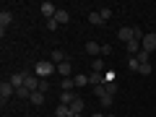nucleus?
I'll return each mask as SVG.
<instances>
[{
  "mask_svg": "<svg viewBox=\"0 0 156 117\" xmlns=\"http://www.w3.org/2000/svg\"><path fill=\"white\" fill-rule=\"evenodd\" d=\"M52 73H57V65L52 60H39L34 65V76H39V78H50Z\"/></svg>",
  "mask_w": 156,
  "mask_h": 117,
  "instance_id": "1",
  "label": "nucleus"
},
{
  "mask_svg": "<svg viewBox=\"0 0 156 117\" xmlns=\"http://www.w3.org/2000/svg\"><path fill=\"white\" fill-rule=\"evenodd\" d=\"M140 50H146V52H154L156 50V34L154 31H146L143 42H140Z\"/></svg>",
  "mask_w": 156,
  "mask_h": 117,
  "instance_id": "2",
  "label": "nucleus"
},
{
  "mask_svg": "<svg viewBox=\"0 0 156 117\" xmlns=\"http://www.w3.org/2000/svg\"><path fill=\"white\" fill-rule=\"evenodd\" d=\"M11 96H16V89H13L11 83H5V81H3V83H0V101L5 104V101L11 99Z\"/></svg>",
  "mask_w": 156,
  "mask_h": 117,
  "instance_id": "3",
  "label": "nucleus"
},
{
  "mask_svg": "<svg viewBox=\"0 0 156 117\" xmlns=\"http://www.w3.org/2000/svg\"><path fill=\"white\" fill-rule=\"evenodd\" d=\"M11 23H13V13L11 11H3V13H0V34H3V37H5V29L11 26Z\"/></svg>",
  "mask_w": 156,
  "mask_h": 117,
  "instance_id": "4",
  "label": "nucleus"
},
{
  "mask_svg": "<svg viewBox=\"0 0 156 117\" xmlns=\"http://www.w3.org/2000/svg\"><path fill=\"white\" fill-rule=\"evenodd\" d=\"M23 81H26V73H23V70H18V73H13V76H11V81H8V83H11L13 86V89H23Z\"/></svg>",
  "mask_w": 156,
  "mask_h": 117,
  "instance_id": "5",
  "label": "nucleus"
},
{
  "mask_svg": "<svg viewBox=\"0 0 156 117\" xmlns=\"http://www.w3.org/2000/svg\"><path fill=\"white\" fill-rule=\"evenodd\" d=\"M133 34H135V26H122V29H120V31H117V39L128 44L130 39H133Z\"/></svg>",
  "mask_w": 156,
  "mask_h": 117,
  "instance_id": "6",
  "label": "nucleus"
},
{
  "mask_svg": "<svg viewBox=\"0 0 156 117\" xmlns=\"http://www.w3.org/2000/svg\"><path fill=\"white\" fill-rule=\"evenodd\" d=\"M39 81H42L39 76H31V73H26V81H23V86H26V89L34 94V91H39Z\"/></svg>",
  "mask_w": 156,
  "mask_h": 117,
  "instance_id": "7",
  "label": "nucleus"
},
{
  "mask_svg": "<svg viewBox=\"0 0 156 117\" xmlns=\"http://www.w3.org/2000/svg\"><path fill=\"white\" fill-rule=\"evenodd\" d=\"M55 13H57V5H55V3H50V0H47V3H42V16H44L47 21H50V18H55Z\"/></svg>",
  "mask_w": 156,
  "mask_h": 117,
  "instance_id": "8",
  "label": "nucleus"
},
{
  "mask_svg": "<svg viewBox=\"0 0 156 117\" xmlns=\"http://www.w3.org/2000/svg\"><path fill=\"white\" fill-rule=\"evenodd\" d=\"M76 99H78V96H76V91H60V104L70 107V104H73Z\"/></svg>",
  "mask_w": 156,
  "mask_h": 117,
  "instance_id": "9",
  "label": "nucleus"
},
{
  "mask_svg": "<svg viewBox=\"0 0 156 117\" xmlns=\"http://www.w3.org/2000/svg\"><path fill=\"white\" fill-rule=\"evenodd\" d=\"M83 109H86V101L81 99V96H78V99H76V101L70 104V112H73V115H81Z\"/></svg>",
  "mask_w": 156,
  "mask_h": 117,
  "instance_id": "10",
  "label": "nucleus"
},
{
  "mask_svg": "<svg viewBox=\"0 0 156 117\" xmlns=\"http://www.w3.org/2000/svg\"><path fill=\"white\" fill-rule=\"evenodd\" d=\"M70 70H73V68H70V60H65V62L57 65V73H60L62 78H70Z\"/></svg>",
  "mask_w": 156,
  "mask_h": 117,
  "instance_id": "11",
  "label": "nucleus"
},
{
  "mask_svg": "<svg viewBox=\"0 0 156 117\" xmlns=\"http://www.w3.org/2000/svg\"><path fill=\"white\" fill-rule=\"evenodd\" d=\"M86 52H89V55H101V44H96V42H91V39H89V42H86Z\"/></svg>",
  "mask_w": 156,
  "mask_h": 117,
  "instance_id": "12",
  "label": "nucleus"
},
{
  "mask_svg": "<svg viewBox=\"0 0 156 117\" xmlns=\"http://www.w3.org/2000/svg\"><path fill=\"white\" fill-rule=\"evenodd\" d=\"M50 60L55 62V65H60V62H65L68 57H65V52H62V50H52V55H50Z\"/></svg>",
  "mask_w": 156,
  "mask_h": 117,
  "instance_id": "13",
  "label": "nucleus"
},
{
  "mask_svg": "<svg viewBox=\"0 0 156 117\" xmlns=\"http://www.w3.org/2000/svg\"><path fill=\"white\" fill-rule=\"evenodd\" d=\"M55 117H73V112H70V107L57 104V107H55Z\"/></svg>",
  "mask_w": 156,
  "mask_h": 117,
  "instance_id": "14",
  "label": "nucleus"
},
{
  "mask_svg": "<svg viewBox=\"0 0 156 117\" xmlns=\"http://www.w3.org/2000/svg\"><path fill=\"white\" fill-rule=\"evenodd\" d=\"M55 21H57V23H68V21H70V13H68V11H62V8H57Z\"/></svg>",
  "mask_w": 156,
  "mask_h": 117,
  "instance_id": "15",
  "label": "nucleus"
},
{
  "mask_svg": "<svg viewBox=\"0 0 156 117\" xmlns=\"http://www.w3.org/2000/svg\"><path fill=\"white\" fill-rule=\"evenodd\" d=\"M89 23H94V26H101V23H104L101 13H99V11H91V13H89Z\"/></svg>",
  "mask_w": 156,
  "mask_h": 117,
  "instance_id": "16",
  "label": "nucleus"
},
{
  "mask_svg": "<svg viewBox=\"0 0 156 117\" xmlns=\"http://www.w3.org/2000/svg\"><path fill=\"white\" fill-rule=\"evenodd\" d=\"M73 81H76V89H83V86H89V76H83V73L73 76Z\"/></svg>",
  "mask_w": 156,
  "mask_h": 117,
  "instance_id": "17",
  "label": "nucleus"
},
{
  "mask_svg": "<svg viewBox=\"0 0 156 117\" xmlns=\"http://www.w3.org/2000/svg\"><path fill=\"white\" fill-rule=\"evenodd\" d=\"M89 83L91 86H101V83H104V73H91V76H89Z\"/></svg>",
  "mask_w": 156,
  "mask_h": 117,
  "instance_id": "18",
  "label": "nucleus"
},
{
  "mask_svg": "<svg viewBox=\"0 0 156 117\" xmlns=\"http://www.w3.org/2000/svg\"><path fill=\"white\" fill-rule=\"evenodd\" d=\"M29 101H31L34 107H39V104H44V94H42V91H34V94L29 96Z\"/></svg>",
  "mask_w": 156,
  "mask_h": 117,
  "instance_id": "19",
  "label": "nucleus"
},
{
  "mask_svg": "<svg viewBox=\"0 0 156 117\" xmlns=\"http://www.w3.org/2000/svg\"><path fill=\"white\" fill-rule=\"evenodd\" d=\"M73 89H76V81H73V78H62L60 91H73Z\"/></svg>",
  "mask_w": 156,
  "mask_h": 117,
  "instance_id": "20",
  "label": "nucleus"
},
{
  "mask_svg": "<svg viewBox=\"0 0 156 117\" xmlns=\"http://www.w3.org/2000/svg\"><path fill=\"white\" fill-rule=\"evenodd\" d=\"M91 70H94V73H101V70H104V60H101V57H94V62H91Z\"/></svg>",
  "mask_w": 156,
  "mask_h": 117,
  "instance_id": "21",
  "label": "nucleus"
},
{
  "mask_svg": "<svg viewBox=\"0 0 156 117\" xmlns=\"http://www.w3.org/2000/svg\"><path fill=\"white\" fill-rule=\"evenodd\" d=\"M135 57H138V62H140V65H146V62H151V52H146V50H140V52H138Z\"/></svg>",
  "mask_w": 156,
  "mask_h": 117,
  "instance_id": "22",
  "label": "nucleus"
},
{
  "mask_svg": "<svg viewBox=\"0 0 156 117\" xmlns=\"http://www.w3.org/2000/svg\"><path fill=\"white\" fill-rule=\"evenodd\" d=\"M128 68L138 73V70H140V62H138V57H128Z\"/></svg>",
  "mask_w": 156,
  "mask_h": 117,
  "instance_id": "23",
  "label": "nucleus"
},
{
  "mask_svg": "<svg viewBox=\"0 0 156 117\" xmlns=\"http://www.w3.org/2000/svg\"><path fill=\"white\" fill-rule=\"evenodd\" d=\"M101 107H104V109H107V107H112V101H115V96H112V94H104V96H101Z\"/></svg>",
  "mask_w": 156,
  "mask_h": 117,
  "instance_id": "24",
  "label": "nucleus"
},
{
  "mask_svg": "<svg viewBox=\"0 0 156 117\" xmlns=\"http://www.w3.org/2000/svg\"><path fill=\"white\" fill-rule=\"evenodd\" d=\"M115 81H117V76H115V73H104V86H109V83H115Z\"/></svg>",
  "mask_w": 156,
  "mask_h": 117,
  "instance_id": "25",
  "label": "nucleus"
},
{
  "mask_svg": "<svg viewBox=\"0 0 156 117\" xmlns=\"http://www.w3.org/2000/svg\"><path fill=\"white\" fill-rule=\"evenodd\" d=\"M16 96H18V99H29V96H31V91L23 86V89H18V91H16Z\"/></svg>",
  "mask_w": 156,
  "mask_h": 117,
  "instance_id": "26",
  "label": "nucleus"
},
{
  "mask_svg": "<svg viewBox=\"0 0 156 117\" xmlns=\"http://www.w3.org/2000/svg\"><path fill=\"white\" fill-rule=\"evenodd\" d=\"M47 89H50V81H47V78H42V81H39V91H42V94H47Z\"/></svg>",
  "mask_w": 156,
  "mask_h": 117,
  "instance_id": "27",
  "label": "nucleus"
},
{
  "mask_svg": "<svg viewBox=\"0 0 156 117\" xmlns=\"http://www.w3.org/2000/svg\"><path fill=\"white\" fill-rule=\"evenodd\" d=\"M101 18H104V21H109V18H112V8H101Z\"/></svg>",
  "mask_w": 156,
  "mask_h": 117,
  "instance_id": "28",
  "label": "nucleus"
},
{
  "mask_svg": "<svg viewBox=\"0 0 156 117\" xmlns=\"http://www.w3.org/2000/svg\"><path fill=\"white\" fill-rule=\"evenodd\" d=\"M140 76H151V62H146V65H140Z\"/></svg>",
  "mask_w": 156,
  "mask_h": 117,
  "instance_id": "29",
  "label": "nucleus"
},
{
  "mask_svg": "<svg viewBox=\"0 0 156 117\" xmlns=\"http://www.w3.org/2000/svg\"><path fill=\"white\" fill-rule=\"evenodd\" d=\"M101 55L109 57V55H112V47H109V44H101Z\"/></svg>",
  "mask_w": 156,
  "mask_h": 117,
  "instance_id": "30",
  "label": "nucleus"
},
{
  "mask_svg": "<svg viewBox=\"0 0 156 117\" xmlns=\"http://www.w3.org/2000/svg\"><path fill=\"white\" fill-rule=\"evenodd\" d=\"M57 26H60V23H57L55 18H50V21H47V29H57Z\"/></svg>",
  "mask_w": 156,
  "mask_h": 117,
  "instance_id": "31",
  "label": "nucleus"
},
{
  "mask_svg": "<svg viewBox=\"0 0 156 117\" xmlns=\"http://www.w3.org/2000/svg\"><path fill=\"white\" fill-rule=\"evenodd\" d=\"M91 117H107V115H104V112H96V115H91Z\"/></svg>",
  "mask_w": 156,
  "mask_h": 117,
  "instance_id": "32",
  "label": "nucleus"
},
{
  "mask_svg": "<svg viewBox=\"0 0 156 117\" xmlns=\"http://www.w3.org/2000/svg\"><path fill=\"white\" fill-rule=\"evenodd\" d=\"M73 117H83V115H73Z\"/></svg>",
  "mask_w": 156,
  "mask_h": 117,
  "instance_id": "33",
  "label": "nucleus"
},
{
  "mask_svg": "<svg viewBox=\"0 0 156 117\" xmlns=\"http://www.w3.org/2000/svg\"><path fill=\"white\" fill-rule=\"evenodd\" d=\"M154 34H156V29H154Z\"/></svg>",
  "mask_w": 156,
  "mask_h": 117,
  "instance_id": "34",
  "label": "nucleus"
}]
</instances>
